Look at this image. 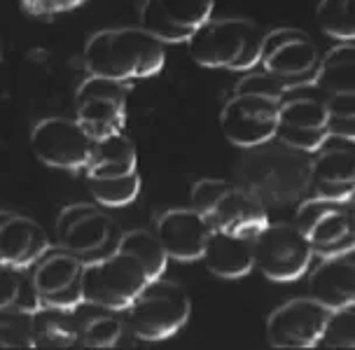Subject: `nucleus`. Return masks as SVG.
I'll use <instances>...</instances> for the list:
<instances>
[{"label":"nucleus","mask_w":355,"mask_h":350,"mask_svg":"<svg viewBox=\"0 0 355 350\" xmlns=\"http://www.w3.org/2000/svg\"><path fill=\"white\" fill-rule=\"evenodd\" d=\"M82 61L89 75H101L129 85L159 73L166 54L159 37L141 26L105 28L89 37Z\"/></svg>","instance_id":"nucleus-1"},{"label":"nucleus","mask_w":355,"mask_h":350,"mask_svg":"<svg viewBox=\"0 0 355 350\" xmlns=\"http://www.w3.org/2000/svg\"><path fill=\"white\" fill-rule=\"evenodd\" d=\"M189 56L204 68L252 70L262 61L264 33L243 17L208 19L187 40Z\"/></svg>","instance_id":"nucleus-2"},{"label":"nucleus","mask_w":355,"mask_h":350,"mask_svg":"<svg viewBox=\"0 0 355 350\" xmlns=\"http://www.w3.org/2000/svg\"><path fill=\"white\" fill-rule=\"evenodd\" d=\"M124 231L98 203H73L56 220L59 247L85 264L101 262L119 250Z\"/></svg>","instance_id":"nucleus-3"},{"label":"nucleus","mask_w":355,"mask_h":350,"mask_svg":"<svg viewBox=\"0 0 355 350\" xmlns=\"http://www.w3.org/2000/svg\"><path fill=\"white\" fill-rule=\"evenodd\" d=\"M192 313V299L178 283L155 278L129 306V327L141 341H164L185 327Z\"/></svg>","instance_id":"nucleus-4"},{"label":"nucleus","mask_w":355,"mask_h":350,"mask_svg":"<svg viewBox=\"0 0 355 350\" xmlns=\"http://www.w3.org/2000/svg\"><path fill=\"white\" fill-rule=\"evenodd\" d=\"M295 225L311 240L313 254H332L355 250V203L351 199H329L315 196L297 208Z\"/></svg>","instance_id":"nucleus-5"},{"label":"nucleus","mask_w":355,"mask_h":350,"mask_svg":"<svg viewBox=\"0 0 355 350\" xmlns=\"http://www.w3.org/2000/svg\"><path fill=\"white\" fill-rule=\"evenodd\" d=\"M150 276L133 254L117 250L101 262L85 266V304L110 310H129Z\"/></svg>","instance_id":"nucleus-6"},{"label":"nucleus","mask_w":355,"mask_h":350,"mask_svg":"<svg viewBox=\"0 0 355 350\" xmlns=\"http://www.w3.org/2000/svg\"><path fill=\"white\" fill-rule=\"evenodd\" d=\"M255 266L274 283H293L306 273L313 247L295 222H269L252 238Z\"/></svg>","instance_id":"nucleus-7"},{"label":"nucleus","mask_w":355,"mask_h":350,"mask_svg":"<svg viewBox=\"0 0 355 350\" xmlns=\"http://www.w3.org/2000/svg\"><path fill=\"white\" fill-rule=\"evenodd\" d=\"M264 70L274 73L288 91L313 87L320 68V54L313 40L300 28H274L264 33L262 61Z\"/></svg>","instance_id":"nucleus-8"},{"label":"nucleus","mask_w":355,"mask_h":350,"mask_svg":"<svg viewBox=\"0 0 355 350\" xmlns=\"http://www.w3.org/2000/svg\"><path fill=\"white\" fill-rule=\"evenodd\" d=\"M278 119L281 100L257 94H234L220 112L222 133L236 148H255L276 138Z\"/></svg>","instance_id":"nucleus-9"},{"label":"nucleus","mask_w":355,"mask_h":350,"mask_svg":"<svg viewBox=\"0 0 355 350\" xmlns=\"http://www.w3.org/2000/svg\"><path fill=\"white\" fill-rule=\"evenodd\" d=\"M31 148L42 164L63 170H82L94 155V140L78 119L47 117L31 131Z\"/></svg>","instance_id":"nucleus-10"},{"label":"nucleus","mask_w":355,"mask_h":350,"mask_svg":"<svg viewBox=\"0 0 355 350\" xmlns=\"http://www.w3.org/2000/svg\"><path fill=\"white\" fill-rule=\"evenodd\" d=\"M329 308L313 297H295L271 310L266 317V341L271 348H315L320 346Z\"/></svg>","instance_id":"nucleus-11"},{"label":"nucleus","mask_w":355,"mask_h":350,"mask_svg":"<svg viewBox=\"0 0 355 350\" xmlns=\"http://www.w3.org/2000/svg\"><path fill=\"white\" fill-rule=\"evenodd\" d=\"M85 262L66 250L47 252L33 264V283L44 306L80 308L85 304Z\"/></svg>","instance_id":"nucleus-12"},{"label":"nucleus","mask_w":355,"mask_h":350,"mask_svg":"<svg viewBox=\"0 0 355 350\" xmlns=\"http://www.w3.org/2000/svg\"><path fill=\"white\" fill-rule=\"evenodd\" d=\"M215 0H145L141 28L164 44L187 42L201 24L213 17Z\"/></svg>","instance_id":"nucleus-13"},{"label":"nucleus","mask_w":355,"mask_h":350,"mask_svg":"<svg viewBox=\"0 0 355 350\" xmlns=\"http://www.w3.org/2000/svg\"><path fill=\"white\" fill-rule=\"evenodd\" d=\"M329 110L327 100L322 96H302L288 98L281 103V119H278V133L285 145L313 155L329 138L327 131Z\"/></svg>","instance_id":"nucleus-14"},{"label":"nucleus","mask_w":355,"mask_h":350,"mask_svg":"<svg viewBox=\"0 0 355 350\" xmlns=\"http://www.w3.org/2000/svg\"><path fill=\"white\" fill-rule=\"evenodd\" d=\"M211 231V222L196 208L166 210L157 218L155 227V234L159 236L164 250L178 262H194V259L204 257Z\"/></svg>","instance_id":"nucleus-15"},{"label":"nucleus","mask_w":355,"mask_h":350,"mask_svg":"<svg viewBox=\"0 0 355 350\" xmlns=\"http://www.w3.org/2000/svg\"><path fill=\"white\" fill-rule=\"evenodd\" d=\"M311 175L320 196L351 199L355 194V138L329 136L313 152Z\"/></svg>","instance_id":"nucleus-16"},{"label":"nucleus","mask_w":355,"mask_h":350,"mask_svg":"<svg viewBox=\"0 0 355 350\" xmlns=\"http://www.w3.org/2000/svg\"><path fill=\"white\" fill-rule=\"evenodd\" d=\"M309 295L329 310L355 304V250L320 257L309 276Z\"/></svg>","instance_id":"nucleus-17"},{"label":"nucleus","mask_w":355,"mask_h":350,"mask_svg":"<svg viewBox=\"0 0 355 350\" xmlns=\"http://www.w3.org/2000/svg\"><path fill=\"white\" fill-rule=\"evenodd\" d=\"M49 252V236L35 220L10 213L0 227V262L31 269Z\"/></svg>","instance_id":"nucleus-18"},{"label":"nucleus","mask_w":355,"mask_h":350,"mask_svg":"<svg viewBox=\"0 0 355 350\" xmlns=\"http://www.w3.org/2000/svg\"><path fill=\"white\" fill-rule=\"evenodd\" d=\"M208 222L213 229L234 234V236L255 238L262 229L269 225L266 210L255 196L239 189L236 184L218 201L211 213H208Z\"/></svg>","instance_id":"nucleus-19"},{"label":"nucleus","mask_w":355,"mask_h":350,"mask_svg":"<svg viewBox=\"0 0 355 350\" xmlns=\"http://www.w3.org/2000/svg\"><path fill=\"white\" fill-rule=\"evenodd\" d=\"M206 269L218 278H243L255 269V243L252 238L234 236V234L213 229L204 250Z\"/></svg>","instance_id":"nucleus-20"},{"label":"nucleus","mask_w":355,"mask_h":350,"mask_svg":"<svg viewBox=\"0 0 355 350\" xmlns=\"http://www.w3.org/2000/svg\"><path fill=\"white\" fill-rule=\"evenodd\" d=\"M33 341L35 348L63 350L80 343V324L75 308L42 306L33 310Z\"/></svg>","instance_id":"nucleus-21"},{"label":"nucleus","mask_w":355,"mask_h":350,"mask_svg":"<svg viewBox=\"0 0 355 350\" xmlns=\"http://www.w3.org/2000/svg\"><path fill=\"white\" fill-rule=\"evenodd\" d=\"M315 89L322 98L355 94V44L339 42L320 59Z\"/></svg>","instance_id":"nucleus-22"},{"label":"nucleus","mask_w":355,"mask_h":350,"mask_svg":"<svg viewBox=\"0 0 355 350\" xmlns=\"http://www.w3.org/2000/svg\"><path fill=\"white\" fill-rule=\"evenodd\" d=\"M87 177H117L138 170V155L133 143L122 133L94 143V155L89 159Z\"/></svg>","instance_id":"nucleus-23"},{"label":"nucleus","mask_w":355,"mask_h":350,"mask_svg":"<svg viewBox=\"0 0 355 350\" xmlns=\"http://www.w3.org/2000/svg\"><path fill=\"white\" fill-rule=\"evenodd\" d=\"M80 126L94 143L122 133L126 124V100L117 98H87L78 103Z\"/></svg>","instance_id":"nucleus-24"},{"label":"nucleus","mask_w":355,"mask_h":350,"mask_svg":"<svg viewBox=\"0 0 355 350\" xmlns=\"http://www.w3.org/2000/svg\"><path fill=\"white\" fill-rule=\"evenodd\" d=\"M40 306L42 301L33 283V271L0 262V310L17 308L33 313Z\"/></svg>","instance_id":"nucleus-25"},{"label":"nucleus","mask_w":355,"mask_h":350,"mask_svg":"<svg viewBox=\"0 0 355 350\" xmlns=\"http://www.w3.org/2000/svg\"><path fill=\"white\" fill-rule=\"evenodd\" d=\"M80 346L85 348H112L122 336V322L115 317V310L85 304V310H78Z\"/></svg>","instance_id":"nucleus-26"},{"label":"nucleus","mask_w":355,"mask_h":350,"mask_svg":"<svg viewBox=\"0 0 355 350\" xmlns=\"http://www.w3.org/2000/svg\"><path fill=\"white\" fill-rule=\"evenodd\" d=\"M119 250L133 254V257L145 266L150 280L162 278L164 271H166L168 259H171L166 250H164L159 236H157L155 231H148V229H133V231H126L122 236V243H119Z\"/></svg>","instance_id":"nucleus-27"},{"label":"nucleus","mask_w":355,"mask_h":350,"mask_svg":"<svg viewBox=\"0 0 355 350\" xmlns=\"http://www.w3.org/2000/svg\"><path fill=\"white\" fill-rule=\"evenodd\" d=\"M89 189H92V196L96 199L98 206L122 208L138 199V194H141V175H138V170H133V173L117 177H92Z\"/></svg>","instance_id":"nucleus-28"},{"label":"nucleus","mask_w":355,"mask_h":350,"mask_svg":"<svg viewBox=\"0 0 355 350\" xmlns=\"http://www.w3.org/2000/svg\"><path fill=\"white\" fill-rule=\"evenodd\" d=\"M318 24L337 42L355 40V0H320L318 5Z\"/></svg>","instance_id":"nucleus-29"},{"label":"nucleus","mask_w":355,"mask_h":350,"mask_svg":"<svg viewBox=\"0 0 355 350\" xmlns=\"http://www.w3.org/2000/svg\"><path fill=\"white\" fill-rule=\"evenodd\" d=\"M0 348L26 350L35 348L33 341V313L8 308L0 310Z\"/></svg>","instance_id":"nucleus-30"},{"label":"nucleus","mask_w":355,"mask_h":350,"mask_svg":"<svg viewBox=\"0 0 355 350\" xmlns=\"http://www.w3.org/2000/svg\"><path fill=\"white\" fill-rule=\"evenodd\" d=\"M320 346L322 348H355V304L329 310Z\"/></svg>","instance_id":"nucleus-31"},{"label":"nucleus","mask_w":355,"mask_h":350,"mask_svg":"<svg viewBox=\"0 0 355 350\" xmlns=\"http://www.w3.org/2000/svg\"><path fill=\"white\" fill-rule=\"evenodd\" d=\"M327 110L329 136L339 138H355V94H344V96H329Z\"/></svg>","instance_id":"nucleus-32"},{"label":"nucleus","mask_w":355,"mask_h":350,"mask_svg":"<svg viewBox=\"0 0 355 350\" xmlns=\"http://www.w3.org/2000/svg\"><path fill=\"white\" fill-rule=\"evenodd\" d=\"M234 94H257V96H266V98H274V100H285V94L288 89L283 87V82L276 78L274 73L269 70H257V73H248L243 75L236 87H234Z\"/></svg>","instance_id":"nucleus-33"},{"label":"nucleus","mask_w":355,"mask_h":350,"mask_svg":"<svg viewBox=\"0 0 355 350\" xmlns=\"http://www.w3.org/2000/svg\"><path fill=\"white\" fill-rule=\"evenodd\" d=\"M126 94H129V85L126 82H117L110 78H101V75H89V78L82 82L78 89V103L87 98H117V100H126Z\"/></svg>","instance_id":"nucleus-34"},{"label":"nucleus","mask_w":355,"mask_h":350,"mask_svg":"<svg viewBox=\"0 0 355 350\" xmlns=\"http://www.w3.org/2000/svg\"><path fill=\"white\" fill-rule=\"evenodd\" d=\"M234 187L232 182L220 180V177H204V180L194 182L192 187V208H196L199 213H204L208 218V213L218 206V201Z\"/></svg>","instance_id":"nucleus-35"},{"label":"nucleus","mask_w":355,"mask_h":350,"mask_svg":"<svg viewBox=\"0 0 355 350\" xmlns=\"http://www.w3.org/2000/svg\"><path fill=\"white\" fill-rule=\"evenodd\" d=\"M85 0H21L24 10L31 12L35 17H54V15H63V12H71Z\"/></svg>","instance_id":"nucleus-36"},{"label":"nucleus","mask_w":355,"mask_h":350,"mask_svg":"<svg viewBox=\"0 0 355 350\" xmlns=\"http://www.w3.org/2000/svg\"><path fill=\"white\" fill-rule=\"evenodd\" d=\"M8 215H10V213H5V210H0V227H3V222L8 220Z\"/></svg>","instance_id":"nucleus-37"}]
</instances>
